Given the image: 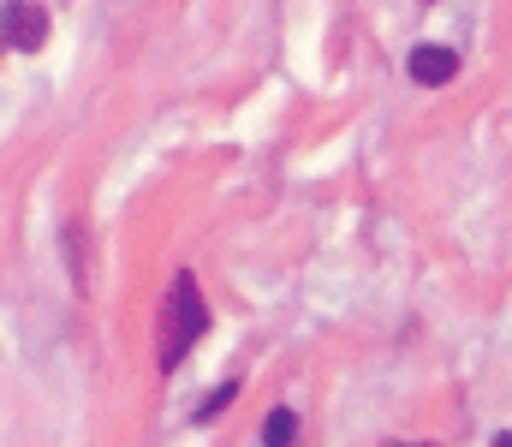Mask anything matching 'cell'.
I'll use <instances>...</instances> for the list:
<instances>
[{"instance_id": "cell-1", "label": "cell", "mask_w": 512, "mask_h": 447, "mask_svg": "<svg viewBox=\"0 0 512 447\" xmlns=\"http://www.w3.org/2000/svg\"><path fill=\"white\" fill-rule=\"evenodd\" d=\"M209 328V310H203V293H197V275L179 269L173 287H167V340H161V370H173Z\"/></svg>"}, {"instance_id": "cell-2", "label": "cell", "mask_w": 512, "mask_h": 447, "mask_svg": "<svg viewBox=\"0 0 512 447\" xmlns=\"http://www.w3.org/2000/svg\"><path fill=\"white\" fill-rule=\"evenodd\" d=\"M42 42H48V12H42L36 0H12V6H6V48L36 54Z\"/></svg>"}, {"instance_id": "cell-3", "label": "cell", "mask_w": 512, "mask_h": 447, "mask_svg": "<svg viewBox=\"0 0 512 447\" xmlns=\"http://www.w3.org/2000/svg\"><path fill=\"white\" fill-rule=\"evenodd\" d=\"M411 78L417 84H453L459 78V54L453 48H441V42H423V48H411Z\"/></svg>"}, {"instance_id": "cell-4", "label": "cell", "mask_w": 512, "mask_h": 447, "mask_svg": "<svg viewBox=\"0 0 512 447\" xmlns=\"http://www.w3.org/2000/svg\"><path fill=\"white\" fill-rule=\"evenodd\" d=\"M262 447H298V418H292V406H274V412L262 418Z\"/></svg>"}, {"instance_id": "cell-5", "label": "cell", "mask_w": 512, "mask_h": 447, "mask_svg": "<svg viewBox=\"0 0 512 447\" xmlns=\"http://www.w3.org/2000/svg\"><path fill=\"white\" fill-rule=\"evenodd\" d=\"M233 400H239V376H233V382H221V388H215V394H209V400L191 412V418H197V424H209V418H215V412H227Z\"/></svg>"}, {"instance_id": "cell-6", "label": "cell", "mask_w": 512, "mask_h": 447, "mask_svg": "<svg viewBox=\"0 0 512 447\" xmlns=\"http://www.w3.org/2000/svg\"><path fill=\"white\" fill-rule=\"evenodd\" d=\"M495 447H512V436H495Z\"/></svg>"}]
</instances>
